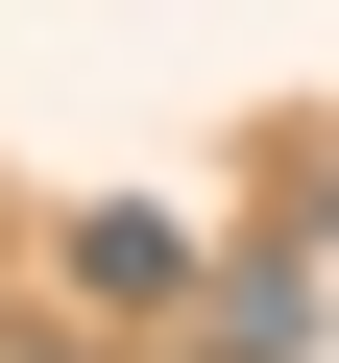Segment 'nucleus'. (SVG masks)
Wrapping results in <instances>:
<instances>
[{
    "label": "nucleus",
    "instance_id": "obj_1",
    "mask_svg": "<svg viewBox=\"0 0 339 363\" xmlns=\"http://www.w3.org/2000/svg\"><path fill=\"white\" fill-rule=\"evenodd\" d=\"M194 363H315V242H243L194 291Z\"/></svg>",
    "mask_w": 339,
    "mask_h": 363
},
{
    "label": "nucleus",
    "instance_id": "obj_2",
    "mask_svg": "<svg viewBox=\"0 0 339 363\" xmlns=\"http://www.w3.org/2000/svg\"><path fill=\"white\" fill-rule=\"evenodd\" d=\"M73 291H121V315H145V291H194V242H170V218H73Z\"/></svg>",
    "mask_w": 339,
    "mask_h": 363
},
{
    "label": "nucleus",
    "instance_id": "obj_3",
    "mask_svg": "<svg viewBox=\"0 0 339 363\" xmlns=\"http://www.w3.org/2000/svg\"><path fill=\"white\" fill-rule=\"evenodd\" d=\"M0 363H73V339H0Z\"/></svg>",
    "mask_w": 339,
    "mask_h": 363
}]
</instances>
